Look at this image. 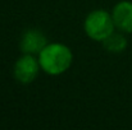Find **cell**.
<instances>
[{
  "instance_id": "1",
  "label": "cell",
  "mask_w": 132,
  "mask_h": 130,
  "mask_svg": "<svg viewBox=\"0 0 132 130\" xmlns=\"http://www.w3.org/2000/svg\"><path fill=\"white\" fill-rule=\"evenodd\" d=\"M41 70L51 77L64 74L73 64L72 50L62 42L47 43L37 55Z\"/></svg>"
},
{
  "instance_id": "6",
  "label": "cell",
  "mask_w": 132,
  "mask_h": 130,
  "mask_svg": "<svg viewBox=\"0 0 132 130\" xmlns=\"http://www.w3.org/2000/svg\"><path fill=\"white\" fill-rule=\"evenodd\" d=\"M101 43H103L104 50H106L108 52L119 54V52H123L127 48L128 41H127V38H126V36H125L123 32H121V31L116 32L114 31L112 35H109Z\"/></svg>"
},
{
  "instance_id": "4",
  "label": "cell",
  "mask_w": 132,
  "mask_h": 130,
  "mask_svg": "<svg viewBox=\"0 0 132 130\" xmlns=\"http://www.w3.org/2000/svg\"><path fill=\"white\" fill-rule=\"evenodd\" d=\"M47 43V38L43 31L37 28H30L23 32L19 41V48L23 54L39 55Z\"/></svg>"
},
{
  "instance_id": "3",
  "label": "cell",
  "mask_w": 132,
  "mask_h": 130,
  "mask_svg": "<svg viewBox=\"0 0 132 130\" xmlns=\"http://www.w3.org/2000/svg\"><path fill=\"white\" fill-rule=\"evenodd\" d=\"M41 70L39 57L31 54H23L19 56L13 66V77L21 84H31L37 78Z\"/></svg>"
},
{
  "instance_id": "2",
  "label": "cell",
  "mask_w": 132,
  "mask_h": 130,
  "mask_svg": "<svg viewBox=\"0 0 132 130\" xmlns=\"http://www.w3.org/2000/svg\"><path fill=\"white\" fill-rule=\"evenodd\" d=\"M84 31L90 40L103 42L116 31L112 13L104 9H95L90 12L84 22Z\"/></svg>"
},
{
  "instance_id": "5",
  "label": "cell",
  "mask_w": 132,
  "mask_h": 130,
  "mask_svg": "<svg viewBox=\"0 0 132 130\" xmlns=\"http://www.w3.org/2000/svg\"><path fill=\"white\" fill-rule=\"evenodd\" d=\"M110 13L116 29L123 33H132V1L122 0L117 3Z\"/></svg>"
}]
</instances>
